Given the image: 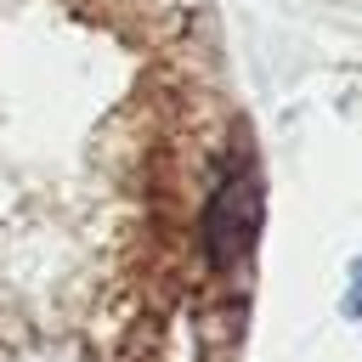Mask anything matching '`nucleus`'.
Masks as SVG:
<instances>
[{
    "label": "nucleus",
    "mask_w": 362,
    "mask_h": 362,
    "mask_svg": "<svg viewBox=\"0 0 362 362\" xmlns=\"http://www.w3.org/2000/svg\"><path fill=\"white\" fill-rule=\"evenodd\" d=\"M345 311H362V266H356V283H351V300H345Z\"/></svg>",
    "instance_id": "1"
}]
</instances>
